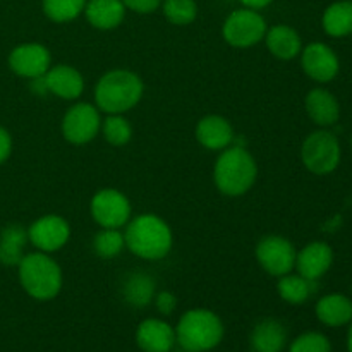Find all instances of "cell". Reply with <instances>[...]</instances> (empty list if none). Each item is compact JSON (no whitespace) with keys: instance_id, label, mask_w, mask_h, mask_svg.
I'll return each mask as SVG.
<instances>
[{"instance_id":"cell-1","label":"cell","mask_w":352,"mask_h":352,"mask_svg":"<svg viewBox=\"0 0 352 352\" xmlns=\"http://www.w3.org/2000/svg\"><path fill=\"white\" fill-rule=\"evenodd\" d=\"M124 241L126 248H129L131 253L136 254L138 258L157 261L170 253L174 237L170 227L162 217L144 213L129 222L124 232Z\"/></svg>"},{"instance_id":"cell-2","label":"cell","mask_w":352,"mask_h":352,"mask_svg":"<svg viewBox=\"0 0 352 352\" xmlns=\"http://www.w3.org/2000/svg\"><path fill=\"white\" fill-rule=\"evenodd\" d=\"M258 177V165L253 155L239 144H230L222 150L215 168L213 181L217 189L226 196L246 195Z\"/></svg>"},{"instance_id":"cell-3","label":"cell","mask_w":352,"mask_h":352,"mask_svg":"<svg viewBox=\"0 0 352 352\" xmlns=\"http://www.w3.org/2000/svg\"><path fill=\"white\" fill-rule=\"evenodd\" d=\"M143 91L144 86L140 76L126 69H116L98 79L95 103L105 113H126L140 103Z\"/></svg>"},{"instance_id":"cell-4","label":"cell","mask_w":352,"mask_h":352,"mask_svg":"<svg viewBox=\"0 0 352 352\" xmlns=\"http://www.w3.org/2000/svg\"><path fill=\"white\" fill-rule=\"evenodd\" d=\"M223 339V323L210 309H189L175 329V340L186 352H208Z\"/></svg>"},{"instance_id":"cell-5","label":"cell","mask_w":352,"mask_h":352,"mask_svg":"<svg viewBox=\"0 0 352 352\" xmlns=\"http://www.w3.org/2000/svg\"><path fill=\"white\" fill-rule=\"evenodd\" d=\"M19 280L24 291L38 301L57 298L62 289V270L48 253H31L21 260Z\"/></svg>"},{"instance_id":"cell-6","label":"cell","mask_w":352,"mask_h":352,"mask_svg":"<svg viewBox=\"0 0 352 352\" xmlns=\"http://www.w3.org/2000/svg\"><path fill=\"white\" fill-rule=\"evenodd\" d=\"M342 150L337 136L330 131H315L305 140L301 146V160L309 172L327 175L340 164Z\"/></svg>"},{"instance_id":"cell-7","label":"cell","mask_w":352,"mask_h":352,"mask_svg":"<svg viewBox=\"0 0 352 352\" xmlns=\"http://www.w3.org/2000/svg\"><path fill=\"white\" fill-rule=\"evenodd\" d=\"M267 23L258 10L237 9L226 19L222 28L223 40L236 48H248L260 43L267 34Z\"/></svg>"},{"instance_id":"cell-8","label":"cell","mask_w":352,"mask_h":352,"mask_svg":"<svg viewBox=\"0 0 352 352\" xmlns=\"http://www.w3.org/2000/svg\"><path fill=\"white\" fill-rule=\"evenodd\" d=\"M298 251L289 239L282 236H267L258 243L256 260L267 274L274 277L291 274L296 268Z\"/></svg>"},{"instance_id":"cell-9","label":"cell","mask_w":352,"mask_h":352,"mask_svg":"<svg viewBox=\"0 0 352 352\" xmlns=\"http://www.w3.org/2000/svg\"><path fill=\"white\" fill-rule=\"evenodd\" d=\"M102 127V119L91 103H76L62 119V134L72 144H86L96 138Z\"/></svg>"},{"instance_id":"cell-10","label":"cell","mask_w":352,"mask_h":352,"mask_svg":"<svg viewBox=\"0 0 352 352\" xmlns=\"http://www.w3.org/2000/svg\"><path fill=\"white\" fill-rule=\"evenodd\" d=\"M91 215L102 229H120L131 219V203L117 189H100L91 199Z\"/></svg>"},{"instance_id":"cell-11","label":"cell","mask_w":352,"mask_h":352,"mask_svg":"<svg viewBox=\"0 0 352 352\" xmlns=\"http://www.w3.org/2000/svg\"><path fill=\"white\" fill-rule=\"evenodd\" d=\"M71 227L58 215H45L28 229V241L41 253H55L67 244Z\"/></svg>"},{"instance_id":"cell-12","label":"cell","mask_w":352,"mask_h":352,"mask_svg":"<svg viewBox=\"0 0 352 352\" xmlns=\"http://www.w3.org/2000/svg\"><path fill=\"white\" fill-rule=\"evenodd\" d=\"M302 71L316 82H330L339 74L340 62L336 52L325 43H309L301 50Z\"/></svg>"},{"instance_id":"cell-13","label":"cell","mask_w":352,"mask_h":352,"mask_svg":"<svg viewBox=\"0 0 352 352\" xmlns=\"http://www.w3.org/2000/svg\"><path fill=\"white\" fill-rule=\"evenodd\" d=\"M9 65L17 76L34 79L47 74L52 65V55L43 45L23 43L10 52Z\"/></svg>"},{"instance_id":"cell-14","label":"cell","mask_w":352,"mask_h":352,"mask_svg":"<svg viewBox=\"0 0 352 352\" xmlns=\"http://www.w3.org/2000/svg\"><path fill=\"white\" fill-rule=\"evenodd\" d=\"M333 263L332 248L322 241H315L302 248L296 256V268L299 275L308 280L316 282L330 270Z\"/></svg>"},{"instance_id":"cell-15","label":"cell","mask_w":352,"mask_h":352,"mask_svg":"<svg viewBox=\"0 0 352 352\" xmlns=\"http://www.w3.org/2000/svg\"><path fill=\"white\" fill-rule=\"evenodd\" d=\"M175 342V330L164 320L148 318L136 330V344L143 352H170Z\"/></svg>"},{"instance_id":"cell-16","label":"cell","mask_w":352,"mask_h":352,"mask_svg":"<svg viewBox=\"0 0 352 352\" xmlns=\"http://www.w3.org/2000/svg\"><path fill=\"white\" fill-rule=\"evenodd\" d=\"M47 89L52 95L62 100H76L85 91V79L82 74L72 65L58 64L50 67L43 76Z\"/></svg>"},{"instance_id":"cell-17","label":"cell","mask_w":352,"mask_h":352,"mask_svg":"<svg viewBox=\"0 0 352 352\" xmlns=\"http://www.w3.org/2000/svg\"><path fill=\"white\" fill-rule=\"evenodd\" d=\"M234 129L222 116H206L196 126V140L210 151H222L234 143Z\"/></svg>"},{"instance_id":"cell-18","label":"cell","mask_w":352,"mask_h":352,"mask_svg":"<svg viewBox=\"0 0 352 352\" xmlns=\"http://www.w3.org/2000/svg\"><path fill=\"white\" fill-rule=\"evenodd\" d=\"M85 16L96 30L109 31L119 26L126 16L122 0H86Z\"/></svg>"},{"instance_id":"cell-19","label":"cell","mask_w":352,"mask_h":352,"mask_svg":"<svg viewBox=\"0 0 352 352\" xmlns=\"http://www.w3.org/2000/svg\"><path fill=\"white\" fill-rule=\"evenodd\" d=\"M306 112L309 119L322 127L333 126L340 117V105L336 96L325 88H315L306 96Z\"/></svg>"},{"instance_id":"cell-20","label":"cell","mask_w":352,"mask_h":352,"mask_svg":"<svg viewBox=\"0 0 352 352\" xmlns=\"http://www.w3.org/2000/svg\"><path fill=\"white\" fill-rule=\"evenodd\" d=\"M265 43L274 57L282 60H291L298 57L302 50V41L298 31L287 24H277V26L267 30L265 34Z\"/></svg>"},{"instance_id":"cell-21","label":"cell","mask_w":352,"mask_h":352,"mask_svg":"<svg viewBox=\"0 0 352 352\" xmlns=\"http://www.w3.org/2000/svg\"><path fill=\"white\" fill-rule=\"evenodd\" d=\"M315 311L327 327H344L352 322V301L344 294L323 296L316 302Z\"/></svg>"},{"instance_id":"cell-22","label":"cell","mask_w":352,"mask_h":352,"mask_svg":"<svg viewBox=\"0 0 352 352\" xmlns=\"http://www.w3.org/2000/svg\"><path fill=\"white\" fill-rule=\"evenodd\" d=\"M287 342L284 325L274 318L258 323L251 333V346L254 352H282Z\"/></svg>"},{"instance_id":"cell-23","label":"cell","mask_w":352,"mask_h":352,"mask_svg":"<svg viewBox=\"0 0 352 352\" xmlns=\"http://www.w3.org/2000/svg\"><path fill=\"white\" fill-rule=\"evenodd\" d=\"M155 280L144 272H133L122 282V296L127 305L134 308H144L155 298Z\"/></svg>"},{"instance_id":"cell-24","label":"cell","mask_w":352,"mask_h":352,"mask_svg":"<svg viewBox=\"0 0 352 352\" xmlns=\"http://www.w3.org/2000/svg\"><path fill=\"white\" fill-rule=\"evenodd\" d=\"M323 30L333 38H342L352 34V2L340 0L327 7L322 17Z\"/></svg>"},{"instance_id":"cell-25","label":"cell","mask_w":352,"mask_h":352,"mask_svg":"<svg viewBox=\"0 0 352 352\" xmlns=\"http://www.w3.org/2000/svg\"><path fill=\"white\" fill-rule=\"evenodd\" d=\"M28 230L21 226H9L0 234V261L3 265H19L24 258Z\"/></svg>"},{"instance_id":"cell-26","label":"cell","mask_w":352,"mask_h":352,"mask_svg":"<svg viewBox=\"0 0 352 352\" xmlns=\"http://www.w3.org/2000/svg\"><path fill=\"white\" fill-rule=\"evenodd\" d=\"M280 280H278V294H280V298L284 299L285 302H289V305H302V302H306L309 299V296L313 294V284L315 282L313 280H308V278H305L302 275H282V277H278Z\"/></svg>"},{"instance_id":"cell-27","label":"cell","mask_w":352,"mask_h":352,"mask_svg":"<svg viewBox=\"0 0 352 352\" xmlns=\"http://www.w3.org/2000/svg\"><path fill=\"white\" fill-rule=\"evenodd\" d=\"M100 131L107 143H110L112 146H124L133 138V127L122 113H109V117L102 120Z\"/></svg>"},{"instance_id":"cell-28","label":"cell","mask_w":352,"mask_h":352,"mask_svg":"<svg viewBox=\"0 0 352 352\" xmlns=\"http://www.w3.org/2000/svg\"><path fill=\"white\" fill-rule=\"evenodd\" d=\"M86 0H43V12L54 23H69L85 10Z\"/></svg>"},{"instance_id":"cell-29","label":"cell","mask_w":352,"mask_h":352,"mask_svg":"<svg viewBox=\"0 0 352 352\" xmlns=\"http://www.w3.org/2000/svg\"><path fill=\"white\" fill-rule=\"evenodd\" d=\"M126 246L124 234L119 229H102L93 239V250L103 260H112Z\"/></svg>"},{"instance_id":"cell-30","label":"cell","mask_w":352,"mask_h":352,"mask_svg":"<svg viewBox=\"0 0 352 352\" xmlns=\"http://www.w3.org/2000/svg\"><path fill=\"white\" fill-rule=\"evenodd\" d=\"M162 10L168 23L175 26H188L198 16V6L195 0H164Z\"/></svg>"},{"instance_id":"cell-31","label":"cell","mask_w":352,"mask_h":352,"mask_svg":"<svg viewBox=\"0 0 352 352\" xmlns=\"http://www.w3.org/2000/svg\"><path fill=\"white\" fill-rule=\"evenodd\" d=\"M330 340L320 332H306L299 336L289 347V352H330Z\"/></svg>"},{"instance_id":"cell-32","label":"cell","mask_w":352,"mask_h":352,"mask_svg":"<svg viewBox=\"0 0 352 352\" xmlns=\"http://www.w3.org/2000/svg\"><path fill=\"white\" fill-rule=\"evenodd\" d=\"M153 301H155V306H157L158 311L165 316L172 315L175 309V306H177V299H175V296L168 291H162V292H158V294H155Z\"/></svg>"},{"instance_id":"cell-33","label":"cell","mask_w":352,"mask_h":352,"mask_svg":"<svg viewBox=\"0 0 352 352\" xmlns=\"http://www.w3.org/2000/svg\"><path fill=\"white\" fill-rule=\"evenodd\" d=\"M164 0H122L126 9L134 10L138 14H150L155 12L162 6Z\"/></svg>"},{"instance_id":"cell-34","label":"cell","mask_w":352,"mask_h":352,"mask_svg":"<svg viewBox=\"0 0 352 352\" xmlns=\"http://www.w3.org/2000/svg\"><path fill=\"white\" fill-rule=\"evenodd\" d=\"M10 151H12V138L7 133V129L0 127V164L9 158Z\"/></svg>"},{"instance_id":"cell-35","label":"cell","mask_w":352,"mask_h":352,"mask_svg":"<svg viewBox=\"0 0 352 352\" xmlns=\"http://www.w3.org/2000/svg\"><path fill=\"white\" fill-rule=\"evenodd\" d=\"M244 7L248 9H254V10H260L263 7H267L268 3H272V0H239Z\"/></svg>"},{"instance_id":"cell-36","label":"cell","mask_w":352,"mask_h":352,"mask_svg":"<svg viewBox=\"0 0 352 352\" xmlns=\"http://www.w3.org/2000/svg\"><path fill=\"white\" fill-rule=\"evenodd\" d=\"M347 351L352 352V322L349 327V333H347Z\"/></svg>"},{"instance_id":"cell-37","label":"cell","mask_w":352,"mask_h":352,"mask_svg":"<svg viewBox=\"0 0 352 352\" xmlns=\"http://www.w3.org/2000/svg\"><path fill=\"white\" fill-rule=\"evenodd\" d=\"M351 143H352V138H351Z\"/></svg>"}]
</instances>
